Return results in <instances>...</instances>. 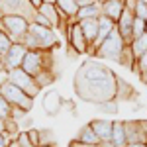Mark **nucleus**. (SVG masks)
<instances>
[{"label":"nucleus","instance_id":"obj_46","mask_svg":"<svg viewBox=\"0 0 147 147\" xmlns=\"http://www.w3.org/2000/svg\"><path fill=\"white\" fill-rule=\"evenodd\" d=\"M41 147H55V145H53V143H51V145H41Z\"/></svg>","mask_w":147,"mask_h":147},{"label":"nucleus","instance_id":"obj_33","mask_svg":"<svg viewBox=\"0 0 147 147\" xmlns=\"http://www.w3.org/2000/svg\"><path fill=\"white\" fill-rule=\"evenodd\" d=\"M139 0H125V10H131L134 14H136V6Z\"/></svg>","mask_w":147,"mask_h":147},{"label":"nucleus","instance_id":"obj_30","mask_svg":"<svg viewBox=\"0 0 147 147\" xmlns=\"http://www.w3.org/2000/svg\"><path fill=\"white\" fill-rule=\"evenodd\" d=\"M28 137H30V141L35 147H41V134L37 129H28Z\"/></svg>","mask_w":147,"mask_h":147},{"label":"nucleus","instance_id":"obj_41","mask_svg":"<svg viewBox=\"0 0 147 147\" xmlns=\"http://www.w3.org/2000/svg\"><path fill=\"white\" fill-rule=\"evenodd\" d=\"M8 147H20V143H18V141H16V139H14V141H12V143H8Z\"/></svg>","mask_w":147,"mask_h":147},{"label":"nucleus","instance_id":"obj_43","mask_svg":"<svg viewBox=\"0 0 147 147\" xmlns=\"http://www.w3.org/2000/svg\"><path fill=\"white\" fill-rule=\"evenodd\" d=\"M141 124H143V129H145V136H147V120H141Z\"/></svg>","mask_w":147,"mask_h":147},{"label":"nucleus","instance_id":"obj_44","mask_svg":"<svg viewBox=\"0 0 147 147\" xmlns=\"http://www.w3.org/2000/svg\"><path fill=\"white\" fill-rule=\"evenodd\" d=\"M94 2H98V4H104V2H106V0H94Z\"/></svg>","mask_w":147,"mask_h":147},{"label":"nucleus","instance_id":"obj_38","mask_svg":"<svg viewBox=\"0 0 147 147\" xmlns=\"http://www.w3.org/2000/svg\"><path fill=\"white\" fill-rule=\"evenodd\" d=\"M0 147H8V143H6V136H4V134H0Z\"/></svg>","mask_w":147,"mask_h":147},{"label":"nucleus","instance_id":"obj_34","mask_svg":"<svg viewBox=\"0 0 147 147\" xmlns=\"http://www.w3.org/2000/svg\"><path fill=\"white\" fill-rule=\"evenodd\" d=\"M77 4H79V8H84V6H90L94 4V0H75Z\"/></svg>","mask_w":147,"mask_h":147},{"label":"nucleus","instance_id":"obj_14","mask_svg":"<svg viewBox=\"0 0 147 147\" xmlns=\"http://www.w3.org/2000/svg\"><path fill=\"white\" fill-rule=\"evenodd\" d=\"M90 125H92V129L96 131L98 139H100V145H108L112 141L114 122H110V120H92Z\"/></svg>","mask_w":147,"mask_h":147},{"label":"nucleus","instance_id":"obj_15","mask_svg":"<svg viewBox=\"0 0 147 147\" xmlns=\"http://www.w3.org/2000/svg\"><path fill=\"white\" fill-rule=\"evenodd\" d=\"M124 10H125V0H106V2L102 4V16L110 18V20L116 22V24L120 22Z\"/></svg>","mask_w":147,"mask_h":147},{"label":"nucleus","instance_id":"obj_45","mask_svg":"<svg viewBox=\"0 0 147 147\" xmlns=\"http://www.w3.org/2000/svg\"><path fill=\"white\" fill-rule=\"evenodd\" d=\"M2 71H4V65H2V61H0V73H2Z\"/></svg>","mask_w":147,"mask_h":147},{"label":"nucleus","instance_id":"obj_29","mask_svg":"<svg viewBox=\"0 0 147 147\" xmlns=\"http://www.w3.org/2000/svg\"><path fill=\"white\" fill-rule=\"evenodd\" d=\"M136 18H139V20H145L147 22V2L145 0H139L136 6Z\"/></svg>","mask_w":147,"mask_h":147},{"label":"nucleus","instance_id":"obj_9","mask_svg":"<svg viewBox=\"0 0 147 147\" xmlns=\"http://www.w3.org/2000/svg\"><path fill=\"white\" fill-rule=\"evenodd\" d=\"M28 53V49L22 45V43H12V47L2 55V65H4V71L10 73L14 69H20L24 63V57Z\"/></svg>","mask_w":147,"mask_h":147},{"label":"nucleus","instance_id":"obj_7","mask_svg":"<svg viewBox=\"0 0 147 147\" xmlns=\"http://www.w3.org/2000/svg\"><path fill=\"white\" fill-rule=\"evenodd\" d=\"M35 14L37 10L30 0H0V16H22L32 24Z\"/></svg>","mask_w":147,"mask_h":147},{"label":"nucleus","instance_id":"obj_21","mask_svg":"<svg viewBox=\"0 0 147 147\" xmlns=\"http://www.w3.org/2000/svg\"><path fill=\"white\" fill-rule=\"evenodd\" d=\"M39 14L45 18L47 22L51 24V28H59L61 26V22H59V10H57V6H51V4H45L43 2V6L39 8Z\"/></svg>","mask_w":147,"mask_h":147},{"label":"nucleus","instance_id":"obj_48","mask_svg":"<svg viewBox=\"0 0 147 147\" xmlns=\"http://www.w3.org/2000/svg\"><path fill=\"white\" fill-rule=\"evenodd\" d=\"M0 61H2V53H0Z\"/></svg>","mask_w":147,"mask_h":147},{"label":"nucleus","instance_id":"obj_1","mask_svg":"<svg viewBox=\"0 0 147 147\" xmlns=\"http://www.w3.org/2000/svg\"><path fill=\"white\" fill-rule=\"evenodd\" d=\"M75 92L84 102L110 104L116 100L118 75L106 65L86 61L79 67L77 75H75Z\"/></svg>","mask_w":147,"mask_h":147},{"label":"nucleus","instance_id":"obj_23","mask_svg":"<svg viewBox=\"0 0 147 147\" xmlns=\"http://www.w3.org/2000/svg\"><path fill=\"white\" fill-rule=\"evenodd\" d=\"M131 51H134L136 59H139L141 55H145L147 53V34H143L141 37H137V39L131 41Z\"/></svg>","mask_w":147,"mask_h":147},{"label":"nucleus","instance_id":"obj_37","mask_svg":"<svg viewBox=\"0 0 147 147\" xmlns=\"http://www.w3.org/2000/svg\"><path fill=\"white\" fill-rule=\"evenodd\" d=\"M30 2H32V6H34L35 10H39V8L43 6V0H30Z\"/></svg>","mask_w":147,"mask_h":147},{"label":"nucleus","instance_id":"obj_35","mask_svg":"<svg viewBox=\"0 0 147 147\" xmlns=\"http://www.w3.org/2000/svg\"><path fill=\"white\" fill-rule=\"evenodd\" d=\"M69 147H102V145H84V143H79V141L75 139V141H71Z\"/></svg>","mask_w":147,"mask_h":147},{"label":"nucleus","instance_id":"obj_11","mask_svg":"<svg viewBox=\"0 0 147 147\" xmlns=\"http://www.w3.org/2000/svg\"><path fill=\"white\" fill-rule=\"evenodd\" d=\"M134 22H136V14H134L131 10H124L120 22L116 24L120 35L124 37L125 45H131V41H134Z\"/></svg>","mask_w":147,"mask_h":147},{"label":"nucleus","instance_id":"obj_4","mask_svg":"<svg viewBox=\"0 0 147 147\" xmlns=\"http://www.w3.org/2000/svg\"><path fill=\"white\" fill-rule=\"evenodd\" d=\"M20 69H24L34 79L39 77L41 73L51 69V51H28Z\"/></svg>","mask_w":147,"mask_h":147},{"label":"nucleus","instance_id":"obj_25","mask_svg":"<svg viewBox=\"0 0 147 147\" xmlns=\"http://www.w3.org/2000/svg\"><path fill=\"white\" fill-rule=\"evenodd\" d=\"M12 110H14V108H12L10 104L4 100V96L0 94V120H4V122L10 120L12 118Z\"/></svg>","mask_w":147,"mask_h":147},{"label":"nucleus","instance_id":"obj_18","mask_svg":"<svg viewBox=\"0 0 147 147\" xmlns=\"http://www.w3.org/2000/svg\"><path fill=\"white\" fill-rule=\"evenodd\" d=\"M80 24V30L88 41V49L92 47V43L96 41V35H98V20H82Z\"/></svg>","mask_w":147,"mask_h":147},{"label":"nucleus","instance_id":"obj_5","mask_svg":"<svg viewBox=\"0 0 147 147\" xmlns=\"http://www.w3.org/2000/svg\"><path fill=\"white\" fill-rule=\"evenodd\" d=\"M124 47H125V41H124V37L120 35L118 28H116L112 34L106 37V41L96 49L94 57H98V59H108V61H118V63H120V57H122Z\"/></svg>","mask_w":147,"mask_h":147},{"label":"nucleus","instance_id":"obj_47","mask_svg":"<svg viewBox=\"0 0 147 147\" xmlns=\"http://www.w3.org/2000/svg\"><path fill=\"white\" fill-rule=\"evenodd\" d=\"M145 32H147V22H145Z\"/></svg>","mask_w":147,"mask_h":147},{"label":"nucleus","instance_id":"obj_16","mask_svg":"<svg viewBox=\"0 0 147 147\" xmlns=\"http://www.w3.org/2000/svg\"><path fill=\"white\" fill-rule=\"evenodd\" d=\"M102 147H127V136H125L124 122H114L112 141L108 145H102Z\"/></svg>","mask_w":147,"mask_h":147},{"label":"nucleus","instance_id":"obj_31","mask_svg":"<svg viewBox=\"0 0 147 147\" xmlns=\"http://www.w3.org/2000/svg\"><path fill=\"white\" fill-rule=\"evenodd\" d=\"M16 141L20 143V147H35L32 141H30V137H28V131H24V134H20V136L16 137Z\"/></svg>","mask_w":147,"mask_h":147},{"label":"nucleus","instance_id":"obj_26","mask_svg":"<svg viewBox=\"0 0 147 147\" xmlns=\"http://www.w3.org/2000/svg\"><path fill=\"white\" fill-rule=\"evenodd\" d=\"M136 65H137V69H139V79H141V80L147 84V53L137 59Z\"/></svg>","mask_w":147,"mask_h":147},{"label":"nucleus","instance_id":"obj_28","mask_svg":"<svg viewBox=\"0 0 147 147\" xmlns=\"http://www.w3.org/2000/svg\"><path fill=\"white\" fill-rule=\"evenodd\" d=\"M143 34H147V32H145V20L136 18V22H134V39L141 37Z\"/></svg>","mask_w":147,"mask_h":147},{"label":"nucleus","instance_id":"obj_10","mask_svg":"<svg viewBox=\"0 0 147 147\" xmlns=\"http://www.w3.org/2000/svg\"><path fill=\"white\" fill-rule=\"evenodd\" d=\"M67 34H69V43H71V47L77 53H88V41H86V37L82 34L79 22L71 20L69 22V28H67Z\"/></svg>","mask_w":147,"mask_h":147},{"label":"nucleus","instance_id":"obj_24","mask_svg":"<svg viewBox=\"0 0 147 147\" xmlns=\"http://www.w3.org/2000/svg\"><path fill=\"white\" fill-rule=\"evenodd\" d=\"M136 55H134V51H131V45H125L124 51H122V57H120V65H125V67H134L136 65Z\"/></svg>","mask_w":147,"mask_h":147},{"label":"nucleus","instance_id":"obj_20","mask_svg":"<svg viewBox=\"0 0 147 147\" xmlns=\"http://www.w3.org/2000/svg\"><path fill=\"white\" fill-rule=\"evenodd\" d=\"M57 10L61 12L63 16H67L69 20H75L77 18V14H79V4L75 2V0H57Z\"/></svg>","mask_w":147,"mask_h":147},{"label":"nucleus","instance_id":"obj_40","mask_svg":"<svg viewBox=\"0 0 147 147\" xmlns=\"http://www.w3.org/2000/svg\"><path fill=\"white\" fill-rule=\"evenodd\" d=\"M127 147H147V143H127Z\"/></svg>","mask_w":147,"mask_h":147},{"label":"nucleus","instance_id":"obj_22","mask_svg":"<svg viewBox=\"0 0 147 147\" xmlns=\"http://www.w3.org/2000/svg\"><path fill=\"white\" fill-rule=\"evenodd\" d=\"M134 96H136V90H134L124 79L118 77V92H116V100H118V98H122V100H129V98H134Z\"/></svg>","mask_w":147,"mask_h":147},{"label":"nucleus","instance_id":"obj_19","mask_svg":"<svg viewBox=\"0 0 147 147\" xmlns=\"http://www.w3.org/2000/svg\"><path fill=\"white\" fill-rule=\"evenodd\" d=\"M77 141H79V143H84V145H100V139H98V136H96V131L92 129L90 124L80 127L79 136H77Z\"/></svg>","mask_w":147,"mask_h":147},{"label":"nucleus","instance_id":"obj_17","mask_svg":"<svg viewBox=\"0 0 147 147\" xmlns=\"http://www.w3.org/2000/svg\"><path fill=\"white\" fill-rule=\"evenodd\" d=\"M100 16H102V4L94 2V4H90V6L80 8L79 14H77V18H75V22H82V20H98Z\"/></svg>","mask_w":147,"mask_h":147},{"label":"nucleus","instance_id":"obj_27","mask_svg":"<svg viewBox=\"0 0 147 147\" xmlns=\"http://www.w3.org/2000/svg\"><path fill=\"white\" fill-rule=\"evenodd\" d=\"M10 47H12V39L8 37V34H6L4 30H0V53L4 55Z\"/></svg>","mask_w":147,"mask_h":147},{"label":"nucleus","instance_id":"obj_2","mask_svg":"<svg viewBox=\"0 0 147 147\" xmlns=\"http://www.w3.org/2000/svg\"><path fill=\"white\" fill-rule=\"evenodd\" d=\"M22 45L28 51H51L53 47L59 45V37L51 28H45V26L32 22Z\"/></svg>","mask_w":147,"mask_h":147},{"label":"nucleus","instance_id":"obj_39","mask_svg":"<svg viewBox=\"0 0 147 147\" xmlns=\"http://www.w3.org/2000/svg\"><path fill=\"white\" fill-rule=\"evenodd\" d=\"M0 134H6V122L0 120Z\"/></svg>","mask_w":147,"mask_h":147},{"label":"nucleus","instance_id":"obj_8","mask_svg":"<svg viewBox=\"0 0 147 147\" xmlns=\"http://www.w3.org/2000/svg\"><path fill=\"white\" fill-rule=\"evenodd\" d=\"M8 80H10L12 84H16L18 88H22L28 96H37L39 94V90H41V86L35 82V79L32 77V75H28L24 69H14V71H10L8 73Z\"/></svg>","mask_w":147,"mask_h":147},{"label":"nucleus","instance_id":"obj_12","mask_svg":"<svg viewBox=\"0 0 147 147\" xmlns=\"http://www.w3.org/2000/svg\"><path fill=\"white\" fill-rule=\"evenodd\" d=\"M114 30H116V22H112V20H110V18H106V16H100V18H98V35H96V41L92 43V47L88 49V53H90V55L96 53V49L106 41V37L112 34Z\"/></svg>","mask_w":147,"mask_h":147},{"label":"nucleus","instance_id":"obj_13","mask_svg":"<svg viewBox=\"0 0 147 147\" xmlns=\"http://www.w3.org/2000/svg\"><path fill=\"white\" fill-rule=\"evenodd\" d=\"M125 136H127V143H147V136L141 120H125Z\"/></svg>","mask_w":147,"mask_h":147},{"label":"nucleus","instance_id":"obj_3","mask_svg":"<svg viewBox=\"0 0 147 147\" xmlns=\"http://www.w3.org/2000/svg\"><path fill=\"white\" fill-rule=\"evenodd\" d=\"M0 94L4 96V100L8 102L12 108H20L24 112H28V110H32V106H34V98L28 96V94H26L22 88H18L16 84H12L8 79L0 84Z\"/></svg>","mask_w":147,"mask_h":147},{"label":"nucleus","instance_id":"obj_6","mask_svg":"<svg viewBox=\"0 0 147 147\" xmlns=\"http://www.w3.org/2000/svg\"><path fill=\"white\" fill-rule=\"evenodd\" d=\"M28 28H30V22L22 16H2L0 20V30L8 34L12 43H24Z\"/></svg>","mask_w":147,"mask_h":147},{"label":"nucleus","instance_id":"obj_42","mask_svg":"<svg viewBox=\"0 0 147 147\" xmlns=\"http://www.w3.org/2000/svg\"><path fill=\"white\" fill-rule=\"evenodd\" d=\"M43 2H45V4H51V6H55V4H57V0H43Z\"/></svg>","mask_w":147,"mask_h":147},{"label":"nucleus","instance_id":"obj_32","mask_svg":"<svg viewBox=\"0 0 147 147\" xmlns=\"http://www.w3.org/2000/svg\"><path fill=\"white\" fill-rule=\"evenodd\" d=\"M34 24H39V26H45V28H51V24L47 22V20L43 18V16H41V14H39V12L35 14V18H34ZM51 30H53V28H51Z\"/></svg>","mask_w":147,"mask_h":147},{"label":"nucleus","instance_id":"obj_36","mask_svg":"<svg viewBox=\"0 0 147 147\" xmlns=\"http://www.w3.org/2000/svg\"><path fill=\"white\" fill-rule=\"evenodd\" d=\"M24 110H20V108H14V110H12V118H22L24 116Z\"/></svg>","mask_w":147,"mask_h":147}]
</instances>
